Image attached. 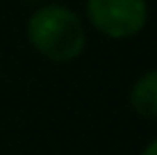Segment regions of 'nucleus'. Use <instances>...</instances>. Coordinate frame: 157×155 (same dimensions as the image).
<instances>
[{
	"mask_svg": "<svg viewBox=\"0 0 157 155\" xmlns=\"http://www.w3.org/2000/svg\"><path fill=\"white\" fill-rule=\"evenodd\" d=\"M30 44L52 62H71L84 50L86 34L78 14L64 5H46L30 16Z\"/></svg>",
	"mask_w": 157,
	"mask_h": 155,
	"instance_id": "f257e3e1",
	"label": "nucleus"
},
{
	"mask_svg": "<svg viewBox=\"0 0 157 155\" xmlns=\"http://www.w3.org/2000/svg\"><path fill=\"white\" fill-rule=\"evenodd\" d=\"M86 14L102 34L125 39L146 25L148 7L146 0H89Z\"/></svg>",
	"mask_w": 157,
	"mask_h": 155,
	"instance_id": "f03ea898",
	"label": "nucleus"
},
{
	"mask_svg": "<svg viewBox=\"0 0 157 155\" xmlns=\"http://www.w3.org/2000/svg\"><path fill=\"white\" fill-rule=\"evenodd\" d=\"M130 103L137 114L157 119V68L141 76L130 91Z\"/></svg>",
	"mask_w": 157,
	"mask_h": 155,
	"instance_id": "7ed1b4c3",
	"label": "nucleus"
},
{
	"mask_svg": "<svg viewBox=\"0 0 157 155\" xmlns=\"http://www.w3.org/2000/svg\"><path fill=\"white\" fill-rule=\"evenodd\" d=\"M141 155H157V139H155V141H150L148 146L144 148V153H141Z\"/></svg>",
	"mask_w": 157,
	"mask_h": 155,
	"instance_id": "20e7f679",
	"label": "nucleus"
}]
</instances>
